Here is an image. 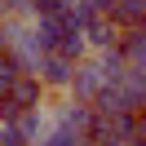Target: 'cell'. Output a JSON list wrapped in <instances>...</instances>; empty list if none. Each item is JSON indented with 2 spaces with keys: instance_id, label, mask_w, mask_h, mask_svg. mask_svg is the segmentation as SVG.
I'll list each match as a JSON object with an SVG mask.
<instances>
[{
  "instance_id": "obj_1",
  "label": "cell",
  "mask_w": 146,
  "mask_h": 146,
  "mask_svg": "<svg viewBox=\"0 0 146 146\" xmlns=\"http://www.w3.org/2000/svg\"><path fill=\"white\" fill-rule=\"evenodd\" d=\"M0 98L13 102L18 111H31V106H40V102H44V84H40L31 71H18L9 84H5V89H0Z\"/></svg>"
},
{
  "instance_id": "obj_2",
  "label": "cell",
  "mask_w": 146,
  "mask_h": 146,
  "mask_svg": "<svg viewBox=\"0 0 146 146\" xmlns=\"http://www.w3.org/2000/svg\"><path fill=\"white\" fill-rule=\"evenodd\" d=\"M102 89V71L93 58H80V62L71 66V80H66V93H71V102H93Z\"/></svg>"
},
{
  "instance_id": "obj_3",
  "label": "cell",
  "mask_w": 146,
  "mask_h": 146,
  "mask_svg": "<svg viewBox=\"0 0 146 146\" xmlns=\"http://www.w3.org/2000/svg\"><path fill=\"white\" fill-rule=\"evenodd\" d=\"M71 66H75V62H66V58H58V53H40V62H36V71H31V75H36L44 89H66Z\"/></svg>"
},
{
  "instance_id": "obj_4",
  "label": "cell",
  "mask_w": 146,
  "mask_h": 146,
  "mask_svg": "<svg viewBox=\"0 0 146 146\" xmlns=\"http://www.w3.org/2000/svg\"><path fill=\"white\" fill-rule=\"evenodd\" d=\"M13 128H18V137H22L27 146H36L40 137L53 128V119H49V111H44V106H31V111H22V115L13 119Z\"/></svg>"
},
{
  "instance_id": "obj_5",
  "label": "cell",
  "mask_w": 146,
  "mask_h": 146,
  "mask_svg": "<svg viewBox=\"0 0 146 146\" xmlns=\"http://www.w3.org/2000/svg\"><path fill=\"white\" fill-rule=\"evenodd\" d=\"M80 36H84V49H93V53H102V49H111V44L119 40V27H115V22L106 18V13H98V18H93L89 27L80 31Z\"/></svg>"
},
{
  "instance_id": "obj_6",
  "label": "cell",
  "mask_w": 146,
  "mask_h": 146,
  "mask_svg": "<svg viewBox=\"0 0 146 146\" xmlns=\"http://www.w3.org/2000/svg\"><path fill=\"white\" fill-rule=\"evenodd\" d=\"M115 49L124 53V62H128V66H146V31H142V27H128V31H119Z\"/></svg>"
},
{
  "instance_id": "obj_7",
  "label": "cell",
  "mask_w": 146,
  "mask_h": 146,
  "mask_svg": "<svg viewBox=\"0 0 146 146\" xmlns=\"http://www.w3.org/2000/svg\"><path fill=\"white\" fill-rule=\"evenodd\" d=\"M106 18L115 22L119 31H128V27H142V18H146V0H115L106 9Z\"/></svg>"
},
{
  "instance_id": "obj_8",
  "label": "cell",
  "mask_w": 146,
  "mask_h": 146,
  "mask_svg": "<svg viewBox=\"0 0 146 146\" xmlns=\"http://www.w3.org/2000/svg\"><path fill=\"white\" fill-rule=\"evenodd\" d=\"M89 119H93V106H89V102H66V106L58 111L53 124L71 128V133H84V128H89Z\"/></svg>"
},
{
  "instance_id": "obj_9",
  "label": "cell",
  "mask_w": 146,
  "mask_h": 146,
  "mask_svg": "<svg viewBox=\"0 0 146 146\" xmlns=\"http://www.w3.org/2000/svg\"><path fill=\"white\" fill-rule=\"evenodd\" d=\"M36 146H89L84 142V133H71V128H62V124H53L44 137H40Z\"/></svg>"
},
{
  "instance_id": "obj_10",
  "label": "cell",
  "mask_w": 146,
  "mask_h": 146,
  "mask_svg": "<svg viewBox=\"0 0 146 146\" xmlns=\"http://www.w3.org/2000/svg\"><path fill=\"white\" fill-rule=\"evenodd\" d=\"M66 0H27V13L31 18H44V13H62Z\"/></svg>"
},
{
  "instance_id": "obj_11",
  "label": "cell",
  "mask_w": 146,
  "mask_h": 146,
  "mask_svg": "<svg viewBox=\"0 0 146 146\" xmlns=\"http://www.w3.org/2000/svg\"><path fill=\"white\" fill-rule=\"evenodd\" d=\"M0 146H27V142L18 137V128H13V124H0Z\"/></svg>"
},
{
  "instance_id": "obj_12",
  "label": "cell",
  "mask_w": 146,
  "mask_h": 146,
  "mask_svg": "<svg viewBox=\"0 0 146 146\" xmlns=\"http://www.w3.org/2000/svg\"><path fill=\"white\" fill-rule=\"evenodd\" d=\"M0 53H5V18H0Z\"/></svg>"
}]
</instances>
